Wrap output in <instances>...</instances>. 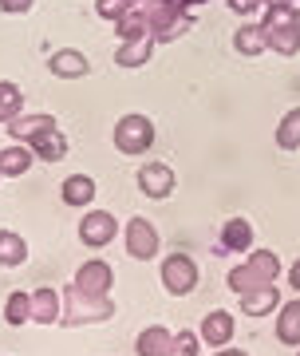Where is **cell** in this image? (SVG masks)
Returning <instances> with one entry per match:
<instances>
[{"mask_svg": "<svg viewBox=\"0 0 300 356\" xmlns=\"http://www.w3.org/2000/svg\"><path fill=\"white\" fill-rule=\"evenodd\" d=\"M276 277H281V257L269 254V250H261V254H253L245 266L229 269V289L245 297V293L261 289V285H273Z\"/></svg>", "mask_w": 300, "mask_h": 356, "instance_id": "cell-2", "label": "cell"}, {"mask_svg": "<svg viewBox=\"0 0 300 356\" xmlns=\"http://www.w3.org/2000/svg\"><path fill=\"white\" fill-rule=\"evenodd\" d=\"M63 301H67V309H63V325H88V321H107L115 317V305L107 293H88L79 289V285H72V289L63 293Z\"/></svg>", "mask_w": 300, "mask_h": 356, "instance_id": "cell-3", "label": "cell"}, {"mask_svg": "<svg viewBox=\"0 0 300 356\" xmlns=\"http://www.w3.org/2000/svg\"><path fill=\"white\" fill-rule=\"evenodd\" d=\"M162 285L174 293V297L194 293V285H198V266H194L186 254H170L162 261Z\"/></svg>", "mask_w": 300, "mask_h": 356, "instance_id": "cell-6", "label": "cell"}, {"mask_svg": "<svg viewBox=\"0 0 300 356\" xmlns=\"http://www.w3.org/2000/svg\"><path fill=\"white\" fill-rule=\"evenodd\" d=\"M276 285H261V289H253V293H245L241 297V309H245V317H265L269 309L276 305Z\"/></svg>", "mask_w": 300, "mask_h": 356, "instance_id": "cell-19", "label": "cell"}, {"mask_svg": "<svg viewBox=\"0 0 300 356\" xmlns=\"http://www.w3.org/2000/svg\"><path fill=\"white\" fill-rule=\"evenodd\" d=\"M28 154H32V147H4L0 151V175H12V178L24 175L28 163H32Z\"/></svg>", "mask_w": 300, "mask_h": 356, "instance_id": "cell-27", "label": "cell"}, {"mask_svg": "<svg viewBox=\"0 0 300 356\" xmlns=\"http://www.w3.org/2000/svg\"><path fill=\"white\" fill-rule=\"evenodd\" d=\"M111 281H115V273L107 261H88V266H79V273H75V285L88 289V293H107Z\"/></svg>", "mask_w": 300, "mask_h": 356, "instance_id": "cell-12", "label": "cell"}, {"mask_svg": "<svg viewBox=\"0 0 300 356\" xmlns=\"http://www.w3.org/2000/svg\"><path fill=\"white\" fill-rule=\"evenodd\" d=\"M51 72L63 79H79V76H88V60H83V51H75V48H63L51 56Z\"/></svg>", "mask_w": 300, "mask_h": 356, "instance_id": "cell-16", "label": "cell"}, {"mask_svg": "<svg viewBox=\"0 0 300 356\" xmlns=\"http://www.w3.org/2000/svg\"><path fill=\"white\" fill-rule=\"evenodd\" d=\"M174 356H198V332L182 329L174 337Z\"/></svg>", "mask_w": 300, "mask_h": 356, "instance_id": "cell-30", "label": "cell"}, {"mask_svg": "<svg viewBox=\"0 0 300 356\" xmlns=\"http://www.w3.org/2000/svg\"><path fill=\"white\" fill-rule=\"evenodd\" d=\"M138 186L147 198H166V194L174 191V170L166 163H147L138 170Z\"/></svg>", "mask_w": 300, "mask_h": 356, "instance_id": "cell-9", "label": "cell"}, {"mask_svg": "<svg viewBox=\"0 0 300 356\" xmlns=\"http://www.w3.org/2000/svg\"><path fill=\"white\" fill-rule=\"evenodd\" d=\"M222 245L229 250V254H245L253 245V226L245 222V218H229L222 226Z\"/></svg>", "mask_w": 300, "mask_h": 356, "instance_id": "cell-14", "label": "cell"}, {"mask_svg": "<svg viewBox=\"0 0 300 356\" xmlns=\"http://www.w3.org/2000/svg\"><path fill=\"white\" fill-rule=\"evenodd\" d=\"M276 341L281 344H300V301L281 305V317H276Z\"/></svg>", "mask_w": 300, "mask_h": 356, "instance_id": "cell-17", "label": "cell"}, {"mask_svg": "<svg viewBox=\"0 0 300 356\" xmlns=\"http://www.w3.org/2000/svg\"><path fill=\"white\" fill-rule=\"evenodd\" d=\"M115 32H119V40H123V44H135V40H142V36L150 32L147 8H131L123 20H115Z\"/></svg>", "mask_w": 300, "mask_h": 356, "instance_id": "cell-15", "label": "cell"}, {"mask_svg": "<svg viewBox=\"0 0 300 356\" xmlns=\"http://www.w3.org/2000/svg\"><path fill=\"white\" fill-rule=\"evenodd\" d=\"M154 44H158V40L150 36H142V40H135V44H123V48H119V56H115V64H123V67H138V64H147L150 60V48H154Z\"/></svg>", "mask_w": 300, "mask_h": 356, "instance_id": "cell-21", "label": "cell"}, {"mask_svg": "<svg viewBox=\"0 0 300 356\" xmlns=\"http://www.w3.org/2000/svg\"><path fill=\"white\" fill-rule=\"evenodd\" d=\"M0 8H4V13H28L32 0H0Z\"/></svg>", "mask_w": 300, "mask_h": 356, "instance_id": "cell-32", "label": "cell"}, {"mask_svg": "<svg viewBox=\"0 0 300 356\" xmlns=\"http://www.w3.org/2000/svg\"><path fill=\"white\" fill-rule=\"evenodd\" d=\"M138 356H174V337L154 325V329H142L138 332Z\"/></svg>", "mask_w": 300, "mask_h": 356, "instance_id": "cell-13", "label": "cell"}, {"mask_svg": "<svg viewBox=\"0 0 300 356\" xmlns=\"http://www.w3.org/2000/svg\"><path fill=\"white\" fill-rule=\"evenodd\" d=\"M20 107H24L20 88H16V83H8V79H0V123H12V119H20Z\"/></svg>", "mask_w": 300, "mask_h": 356, "instance_id": "cell-25", "label": "cell"}, {"mask_svg": "<svg viewBox=\"0 0 300 356\" xmlns=\"http://www.w3.org/2000/svg\"><path fill=\"white\" fill-rule=\"evenodd\" d=\"M201 341L210 344V348H225V344L233 341V317L225 309H213L210 317L201 321Z\"/></svg>", "mask_w": 300, "mask_h": 356, "instance_id": "cell-10", "label": "cell"}, {"mask_svg": "<svg viewBox=\"0 0 300 356\" xmlns=\"http://www.w3.org/2000/svg\"><path fill=\"white\" fill-rule=\"evenodd\" d=\"M154 143V123L147 115H123L115 123V147L123 154H142Z\"/></svg>", "mask_w": 300, "mask_h": 356, "instance_id": "cell-5", "label": "cell"}, {"mask_svg": "<svg viewBox=\"0 0 300 356\" xmlns=\"http://www.w3.org/2000/svg\"><path fill=\"white\" fill-rule=\"evenodd\" d=\"M147 16H150V36L158 40V44H170V40H178L190 28L186 8H178V4H170V0L147 4Z\"/></svg>", "mask_w": 300, "mask_h": 356, "instance_id": "cell-4", "label": "cell"}, {"mask_svg": "<svg viewBox=\"0 0 300 356\" xmlns=\"http://www.w3.org/2000/svg\"><path fill=\"white\" fill-rule=\"evenodd\" d=\"M60 194H63V202L67 206H88L91 198H95V182H91L88 175H72L60 186Z\"/></svg>", "mask_w": 300, "mask_h": 356, "instance_id": "cell-20", "label": "cell"}, {"mask_svg": "<svg viewBox=\"0 0 300 356\" xmlns=\"http://www.w3.org/2000/svg\"><path fill=\"white\" fill-rule=\"evenodd\" d=\"M28 317H32V297H28V293H12L8 305H4V321H8V325H24Z\"/></svg>", "mask_w": 300, "mask_h": 356, "instance_id": "cell-28", "label": "cell"}, {"mask_svg": "<svg viewBox=\"0 0 300 356\" xmlns=\"http://www.w3.org/2000/svg\"><path fill=\"white\" fill-rule=\"evenodd\" d=\"M233 48H238L241 56H257V51H265V48H269V40H265V28H261V24L238 28V36H233Z\"/></svg>", "mask_w": 300, "mask_h": 356, "instance_id": "cell-23", "label": "cell"}, {"mask_svg": "<svg viewBox=\"0 0 300 356\" xmlns=\"http://www.w3.org/2000/svg\"><path fill=\"white\" fill-rule=\"evenodd\" d=\"M115 234H119V222H115L107 210H91V214L79 222V242L91 245V250H103Z\"/></svg>", "mask_w": 300, "mask_h": 356, "instance_id": "cell-8", "label": "cell"}, {"mask_svg": "<svg viewBox=\"0 0 300 356\" xmlns=\"http://www.w3.org/2000/svg\"><path fill=\"white\" fill-rule=\"evenodd\" d=\"M28 257V245L20 234H8V229H0V266H20Z\"/></svg>", "mask_w": 300, "mask_h": 356, "instance_id": "cell-26", "label": "cell"}, {"mask_svg": "<svg viewBox=\"0 0 300 356\" xmlns=\"http://www.w3.org/2000/svg\"><path fill=\"white\" fill-rule=\"evenodd\" d=\"M276 147L281 151H300V107L281 119V127H276Z\"/></svg>", "mask_w": 300, "mask_h": 356, "instance_id": "cell-24", "label": "cell"}, {"mask_svg": "<svg viewBox=\"0 0 300 356\" xmlns=\"http://www.w3.org/2000/svg\"><path fill=\"white\" fill-rule=\"evenodd\" d=\"M288 285H292V289L300 293V257L292 261V269H288Z\"/></svg>", "mask_w": 300, "mask_h": 356, "instance_id": "cell-33", "label": "cell"}, {"mask_svg": "<svg viewBox=\"0 0 300 356\" xmlns=\"http://www.w3.org/2000/svg\"><path fill=\"white\" fill-rule=\"evenodd\" d=\"M32 321H40V325L60 321V293L56 289H36L32 293Z\"/></svg>", "mask_w": 300, "mask_h": 356, "instance_id": "cell-18", "label": "cell"}, {"mask_svg": "<svg viewBox=\"0 0 300 356\" xmlns=\"http://www.w3.org/2000/svg\"><path fill=\"white\" fill-rule=\"evenodd\" d=\"M217 356H249V353H241V348H217Z\"/></svg>", "mask_w": 300, "mask_h": 356, "instance_id": "cell-34", "label": "cell"}, {"mask_svg": "<svg viewBox=\"0 0 300 356\" xmlns=\"http://www.w3.org/2000/svg\"><path fill=\"white\" fill-rule=\"evenodd\" d=\"M48 127H56L51 115H28V119H12V123H8V135L20 139V143H28L32 135H40V131H48Z\"/></svg>", "mask_w": 300, "mask_h": 356, "instance_id": "cell-22", "label": "cell"}, {"mask_svg": "<svg viewBox=\"0 0 300 356\" xmlns=\"http://www.w3.org/2000/svg\"><path fill=\"white\" fill-rule=\"evenodd\" d=\"M265 40H269V48L281 51V56H297L300 51V13L292 0H273L269 4V13H265Z\"/></svg>", "mask_w": 300, "mask_h": 356, "instance_id": "cell-1", "label": "cell"}, {"mask_svg": "<svg viewBox=\"0 0 300 356\" xmlns=\"http://www.w3.org/2000/svg\"><path fill=\"white\" fill-rule=\"evenodd\" d=\"M131 8H135V0H99V4H95V13H99L103 20H123Z\"/></svg>", "mask_w": 300, "mask_h": 356, "instance_id": "cell-29", "label": "cell"}, {"mask_svg": "<svg viewBox=\"0 0 300 356\" xmlns=\"http://www.w3.org/2000/svg\"><path fill=\"white\" fill-rule=\"evenodd\" d=\"M261 4H265V0H229V8H233V13H241V16H253Z\"/></svg>", "mask_w": 300, "mask_h": 356, "instance_id": "cell-31", "label": "cell"}, {"mask_svg": "<svg viewBox=\"0 0 300 356\" xmlns=\"http://www.w3.org/2000/svg\"><path fill=\"white\" fill-rule=\"evenodd\" d=\"M126 254L138 261H150L158 254V229L150 226L147 218H131L126 222Z\"/></svg>", "mask_w": 300, "mask_h": 356, "instance_id": "cell-7", "label": "cell"}, {"mask_svg": "<svg viewBox=\"0 0 300 356\" xmlns=\"http://www.w3.org/2000/svg\"><path fill=\"white\" fill-rule=\"evenodd\" d=\"M28 147H32V154L44 159V163H56V159L67 154V139L60 135V127H48V131H40V135H32Z\"/></svg>", "mask_w": 300, "mask_h": 356, "instance_id": "cell-11", "label": "cell"}]
</instances>
